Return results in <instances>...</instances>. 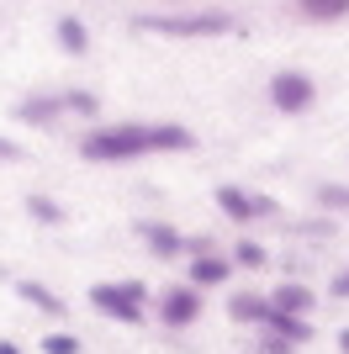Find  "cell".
<instances>
[{
    "label": "cell",
    "mask_w": 349,
    "mask_h": 354,
    "mask_svg": "<svg viewBox=\"0 0 349 354\" xmlns=\"http://www.w3.org/2000/svg\"><path fill=\"white\" fill-rule=\"evenodd\" d=\"M270 307L286 312V317H307V307H312V291H307V286H296V281H286V286H276Z\"/></svg>",
    "instance_id": "9c48e42d"
},
{
    "label": "cell",
    "mask_w": 349,
    "mask_h": 354,
    "mask_svg": "<svg viewBox=\"0 0 349 354\" xmlns=\"http://www.w3.org/2000/svg\"><path fill=\"white\" fill-rule=\"evenodd\" d=\"M318 201H323V207H349V191H344V185H323Z\"/></svg>",
    "instance_id": "d6986e66"
},
{
    "label": "cell",
    "mask_w": 349,
    "mask_h": 354,
    "mask_svg": "<svg viewBox=\"0 0 349 354\" xmlns=\"http://www.w3.org/2000/svg\"><path fill=\"white\" fill-rule=\"evenodd\" d=\"M27 212L37 222H64V207H58L53 196H27Z\"/></svg>",
    "instance_id": "2e32d148"
},
{
    "label": "cell",
    "mask_w": 349,
    "mask_h": 354,
    "mask_svg": "<svg viewBox=\"0 0 349 354\" xmlns=\"http://www.w3.org/2000/svg\"><path fill=\"white\" fill-rule=\"evenodd\" d=\"M43 354H80V339L74 333H53V339H43Z\"/></svg>",
    "instance_id": "ac0fdd59"
},
{
    "label": "cell",
    "mask_w": 349,
    "mask_h": 354,
    "mask_svg": "<svg viewBox=\"0 0 349 354\" xmlns=\"http://www.w3.org/2000/svg\"><path fill=\"white\" fill-rule=\"evenodd\" d=\"M302 6L307 21H339V16H349V0H296Z\"/></svg>",
    "instance_id": "4fadbf2b"
},
{
    "label": "cell",
    "mask_w": 349,
    "mask_h": 354,
    "mask_svg": "<svg viewBox=\"0 0 349 354\" xmlns=\"http://www.w3.org/2000/svg\"><path fill=\"white\" fill-rule=\"evenodd\" d=\"M138 32H164V37H222L233 32V16L222 11H190V16H132Z\"/></svg>",
    "instance_id": "7a4b0ae2"
},
{
    "label": "cell",
    "mask_w": 349,
    "mask_h": 354,
    "mask_svg": "<svg viewBox=\"0 0 349 354\" xmlns=\"http://www.w3.org/2000/svg\"><path fill=\"white\" fill-rule=\"evenodd\" d=\"M233 275V259H222V254H196L190 259V286H222Z\"/></svg>",
    "instance_id": "ba28073f"
},
{
    "label": "cell",
    "mask_w": 349,
    "mask_h": 354,
    "mask_svg": "<svg viewBox=\"0 0 349 354\" xmlns=\"http://www.w3.org/2000/svg\"><path fill=\"white\" fill-rule=\"evenodd\" d=\"M58 43H64V53L85 59V48H90V32L80 27V16H64V21H58Z\"/></svg>",
    "instance_id": "7c38bea8"
},
{
    "label": "cell",
    "mask_w": 349,
    "mask_h": 354,
    "mask_svg": "<svg viewBox=\"0 0 349 354\" xmlns=\"http://www.w3.org/2000/svg\"><path fill=\"white\" fill-rule=\"evenodd\" d=\"M202 317V296H196V286H174V291H164V323L170 328H186Z\"/></svg>",
    "instance_id": "8992f818"
},
{
    "label": "cell",
    "mask_w": 349,
    "mask_h": 354,
    "mask_svg": "<svg viewBox=\"0 0 349 354\" xmlns=\"http://www.w3.org/2000/svg\"><path fill=\"white\" fill-rule=\"evenodd\" d=\"M270 101H276V111H291V117H296V111H307V106L318 101V85H312L302 69H280L276 80H270Z\"/></svg>",
    "instance_id": "277c9868"
},
{
    "label": "cell",
    "mask_w": 349,
    "mask_h": 354,
    "mask_svg": "<svg viewBox=\"0 0 349 354\" xmlns=\"http://www.w3.org/2000/svg\"><path fill=\"white\" fill-rule=\"evenodd\" d=\"M339 354H349V328H344V333H339Z\"/></svg>",
    "instance_id": "603a6c76"
},
{
    "label": "cell",
    "mask_w": 349,
    "mask_h": 354,
    "mask_svg": "<svg viewBox=\"0 0 349 354\" xmlns=\"http://www.w3.org/2000/svg\"><path fill=\"white\" fill-rule=\"evenodd\" d=\"M334 296H339V301H349V270H344V275L334 281Z\"/></svg>",
    "instance_id": "7402d4cb"
},
{
    "label": "cell",
    "mask_w": 349,
    "mask_h": 354,
    "mask_svg": "<svg viewBox=\"0 0 349 354\" xmlns=\"http://www.w3.org/2000/svg\"><path fill=\"white\" fill-rule=\"evenodd\" d=\"M217 207L228 212L233 222H249V217H270V212H276V201L249 196V191H238V185H217Z\"/></svg>",
    "instance_id": "5b68a950"
},
{
    "label": "cell",
    "mask_w": 349,
    "mask_h": 354,
    "mask_svg": "<svg viewBox=\"0 0 349 354\" xmlns=\"http://www.w3.org/2000/svg\"><path fill=\"white\" fill-rule=\"evenodd\" d=\"M58 111H64V101H58V95H53V101H21V106H16V117H21V122H37V127H43V122H53Z\"/></svg>",
    "instance_id": "9a60e30c"
},
{
    "label": "cell",
    "mask_w": 349,
    "mask_h": 354,
    "mask_svg": "<svg viewBox=\"0 0 349 354\" xmlns=\"http://www.w3.org/2000/svg\"><path fill=\"white\" fill-rule=\"evenodd\" d=\"M228 312H233V317H238V323H270V312H276V307H270V296H233V301H228Z\"/></svg>",
    "instance_id": "8fae6325"
},
{
    "label": "cell",
    "mask_w": 349,
    "mask_h": 354,
    "mask_svg": "<svg viewBox=\"0 0 349 354\" xmlns=\"http://www.w3.org/2000/svg\"><path fill=\"white\" fill-rule=\"evenodd\" d=\"M270 344L276 349H296V344H307L312 339V328H307V317H286V312H270Z\"/></svg>",
    "instance_id": "52a82bcc"
},
{
    "label": "cell",
    "mask_w": 349,
    "mask_h": 354,
    "mask_svg": "<svg viewBox=\"0 0 349 354\" xmlns=\"http://www.w3.org/2000/svg\"><path fill=\"white\" fill-rule=\"evenodd\" d=\"M21 296H27V301H32L37 312H53V317L64 312V296H53L43 281H21Z\"/></svg>",
    "instance_id": "5bb4252c"
},
{
    "label": "cell",
    "mask_w": 349,
    "mask_h": 354,
    "mask_svg": "<svg viewBox=\"0 0 349 354\" xmlns=\"http://www.w3.org/2000/svg\"><path fill=\"white\" fill-rule=\"evenodd\" d=\"M138 233H143V238H148V249H159L164 259L186 254V238L174 233V227H164V222H138Z\"/></svg>",
    "instance_id": "30bf717a"
},
{
    "label": "cell",
    "mask_w": 349,
    "mask_h": 354,
    "mask_svg": "<svg viewBox=\"0 0 349 354\" xmlns=\"http://www.w3.org/2000/svg\"><path fill=\"white\" fill-rule=\"evenodd\" d=\"M0 354H21V349H16V344H0Z\"/></svg>",
    "instance_id": "cb8c5ba5"
},
{
    "label": "cell",
    "mask_w": 349,
    "mask_h": 354,
    "mask_svg": "<svg viewBox=\"0 0 349 354\" xmlns=\"http://www.w3.org/2000/svg\"><path fill=\"white\" fill-rule=\"evenodd\" d=\"M0 159H6V164H16V159H21V148H16V143H6V138H0Z\"/></svg>",
    "instance_id": "44dd1931"
},
{
    "label": "cell",
    "mask_w": 349,
    "mask_h": 354,
    "mask_svg": "<svg viewBox=\"0 0 349 354\" xmlns=\"http://www.w3.org/2000/svg\"><path fill=\"white\" fill-rule=\"evenodd\" d=\"M143 301H148V291L138 281H101V286H90V307L101 312V317H116V323H138V317H143Z\"/></svg>",
    "instance_id": "3957f363"
},
{
    "label": "cell",
    "mask_w": 349,
    "mask_h": 354,
    "mask_svg": "<svg viewBox=\"0 0 349 354\" xmlns=\"http://www.w3.org/2000/svg\"><path fill=\"white\" fill-rule=\"evenodd\" d=\"M233 259H238V265H244V270H260V265H265V249H260V243H249V238H244V243L233 249Z\"/></svg>",
    "instance_id": "e0dca14e"
},
{
    "label": "cell",
    "mask_w": 349,
    "mask_h": 354,
    "mask_svg": "<svg viewBox=\"0 0 349 354\" xmlns=\"http://www.w3.org/2000/svg\"><path fill=\"white\" fill-rule=\"evenodd\" d=\"M69 111H96V95H58Z\"/></svg>",
    "instance_id": "ffe728a7"
},
{
    "label": "cell",
    "mask_w": 349,
    "mask_h": 354,
    "mask_svg": "<svg viewBox=\"0 0 349 354\" xmlns=\"http://www.w3.org/2000/svg\"><path fill=\"white\" fill-rule=\"evenodd\" d=\"M180 148H196L190 127H174V122H127V127H101L80 143L85 159H138V153H180Z\"/></svg>",
    "instance_id": "6da1fadb"
}]
</instances>
